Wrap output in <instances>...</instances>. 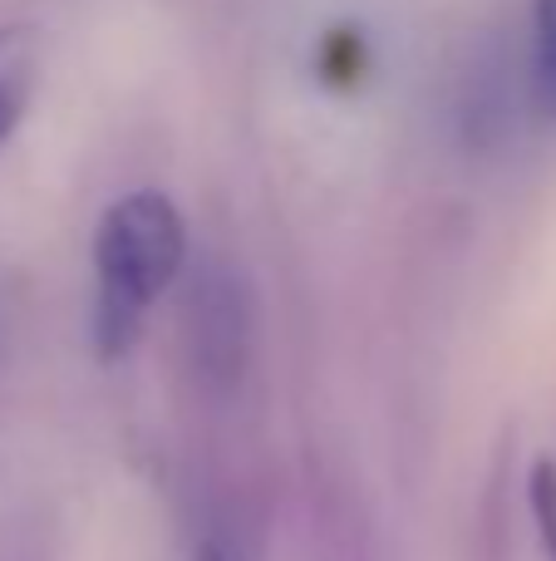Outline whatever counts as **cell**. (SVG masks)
<instances>
[{
  "mask_svg": "<svg viewBox=\"0 0 556 561\" xmlns=\"http://www.w3.org/2000/svg\"><path fill=\"white\" fill-rule=\"evenodd\" d=\"M187 262V222L167 193L138 187L104 207L94 227V350L124 359L143 335L148 310Z\"/></svg>",
  "mask_w": 556,
  "mask_h": 561,
  "instance_id": "1",
  "label": "cell"
},
{
  "mask_svg": "<svg viewBox=\"0 0 556 561\" xmlns=\"http://www.w3.org/2000/svg\"><path fill=\"white\" fill-rule=\"evenodd\" d=\"M187 561H256L252 547H246L242 527L232 523H202L193 537V552H187Z\"/></svg>",
  "mask_w": 556,
  "mask_h": 561,
  "instance_id": "4",
  "label": "cell"
},
{
  "mask_svg": "<svg viewBox=\"0 0 556 561\" xmlns=\"http://www.w3.org/2000/svg\"><path fill=\"white\" fill-rule=\"evenodd\" d=\"M532 517H537L542 547H547V561H556V468L537 463L532 468Z\"/></svg>",
  "mask_w": 556,
  "mask_h": 561,
  "instance_id": "5",
  "label": "cell"
},
{
  "mask_svg": "<svg viewBox=\"0 0 556 561\" xmlns=\"http://www.w3.org/2000/svg\"><path fill=\"white\" fill-rule=\"evenodd\" d=\"M39 49L30 30H0V144L10 138V128L20 124L35 89V65Z\"/></svg>",
  "mask_w": 556,
  "mask_h": 561,
  "instance_id": "2",
  "label": "cell"
},
{
  "mask_svg": "<svg viewBox=\"0 0 556 561\" xmlns=\"http://www.w3.org/2000/svg\"><path fill=\"white\" fill-rule=\"evenodd\" d=\"M532 94L556 118V0H532Z\"/></svg>",
  "mask_w": 556,
  "mask_h": 561,
  "instance_id": "3",
  "label": "cell"
}]
</instances>
